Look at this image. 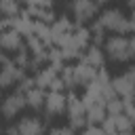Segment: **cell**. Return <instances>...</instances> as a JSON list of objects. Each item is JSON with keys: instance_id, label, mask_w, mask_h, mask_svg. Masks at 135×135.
<instances>
[{"instance_id": "obj_1", "label": "cell", "mask_w": 135, "mask_h": 135, "mask_svg": "<svg viewBox=\"0 0 135 135\" xmlns=\"http://www.w3.org/2000/svg\"><path fill=\"white\" fill-rule=\"evenodd\" d=\"M95 21H97L105 32H112V34L124 36V34L131 32L129 17H127V15L122 13V8H118V6H108V8H103V11L95 17Z\"/></svg>"}, {"instance_id": "obj_2", "label": "cell", "mask_w": 135, "mask_h": 135, "mask_svg": "<svg viewBox=\"0 0 135 135\" xmlns=\"http://www.w3.org/2000/svg\"><path fill=\"white\" fill-rule=\"evenodd\" d=\"M103 53H105V59L114 63H129L133 59L129 49V36H120V34L108 36L103 42Z\"/></svg>"}, {"instance_id": "obj_3", "label": "cell", "mask_w": 135, "mask_h": 135, "mask_svg": "<svg viewBox=\"0 0 135 135\" xmlns=\"http://www.w3.org/2000/svg\"><path fill=\"white\" fill-rule=\"evenodd\" d=\"M65 11L70 13V17L76 25H86V23L95 21V17L99 15V6L93 0H70L65 4Z\"/></svg>"}, {"instance_id": "obj_4", "label": "cell", "mask_w": 135, "mask_h": 135, "mask_svg": "<svg viewBox=\"0 0 135 135\" xmlns=\"http://www.w3.org/2000/svg\"><path fill=\"white\" fill-rule=\"evenodd\" d=\"M4 133L6 135H44L46 122L36 114H27V116H21L17 122H11Z\"/></svg>"}, {"instance_id": "obj_5", "label": "cell", "mask_w": 135, "mask_h": 135, "mask_svg": "<svg viewBox=\"0 0 135 135\" xmlns=\"http://www.w3.org/2000/svg\"><path fill=\"white\" fill-rule=\"evenodd\" d=\"M65 114H68V127H72L74 131H82L86 127V108H84L82 99L78 95H74V91L68 93Z\"/></svg>"}, {"instance_id": "obj_6", "label": "cell", "mask_w": 135, "mask_h": 135, "mask_svg": "<svg viewBox=\"0 0 135 135\" xmlns=\"http://www.w3.org/2000/svg\"><path fill=\"white\" fill-rule=\"evenodd\" d=\"M25 108H27L25 95L15 89V91L8 93L6 97H2V101H0V116L6 118V120H13V118H17Z\"/></svg>"}, {"instance_id": "obj_7", "label": "cell", "mask_w": 135, "mask_h": 135, "mask_svg": "<svg viewBox=\"0 0 135 135\" xmlns=\"http://www.w3.org/2000/svg\"><path fill=\"white\" fill-rule=\"evenodd\" d=\"M23 78H25V70H21L13 59H4L0 63V91L19 84Z\"/></svg>"}, {"instance_id": "obj_8", "label": "cell", "mask_w": 135, "mask_h": 135, "mask_svg": "<svg viewBox=\"0 0 135 135\" xmlns=\"http://www.w3.org/2000/svg\"><path fill=\"white\" fill-rule=\"evenodd\" d=\"M65 105H68V95L65 93H59V91H49L46 93V99H44V116L49 120L57 118V116H63L65 114Z\"/></svg>"}, {"instance_id": "obj_9", "label": "cell", "mask_w": 135, "mask_h": 135, "mask_svg": "<svg viewBox=\"0 0 135 135\" xmlns=\"http://www.w3.org/2000/svg\"><path fill=\"white\" fill-rule=\"evenodd\" d=\"M76 27V23L68 17V15H57V19L51 23V36H53V46H59L65 38H68V34L72 32Z\"/></svg>"}, {"instance_id": "obj_10", "label": "cell", "mask_w": 135, "mask_h": 135, "mask_svg": "<svg viewBox=\"0 0 135 135\" xmlns=\"http://www.w3.org/2000/svg\"><path fill=\"white\" fill-rule=\"evenodd\" d=\"M110 82H112V89H114L116 97H120V99H135V80L127 72H122L118 76H112Z\"/></svg>"}, {"instance_id": "obj_11", "label": "cell", "mask_w": 135, "mask_h": 135, "mask_svg": "<svg viewBox=\"0 0 135 135\" xmlns=\"http://www.w3.org/2000/svg\"><path fill=\"white\" fill-rule=\"evenodd\" d=\"M0 49L2 51H8V53H19L25 49V38L15 32V30H8V32H2L0 34Z\"/></svg>"}, {"instance_id": "obj_12", "label": "cell", "mask_w": 135, "mask_h": 135, "mask_svg": "<svg viewBox=\"0 0 135 135\" xmlns=\"http://www.w3.org/2000/svg\"><path fill=\"white\" fill-rule=\"evenodd\" d=\"M78 61H84L86 65H91V68H95V70H101V68H105V53H103L101 46H97V44H89L86 51L80 55Z\"/></svg>"}, {"instance_id": "obj_13", "label": "cell", "mask_w": 135, "mask_h": 135, "mask_svg": "<svg viewBox=\"0 0 135 135\" xmlns=\"http://www.w3.org/2000/svg\"><path fill=\"white\" fill-rule=\"evenodd\" d=\"M32 78H34V84H36L38 89L46 91V89H51V84L59 78V70H57V68H51V65H42L40 70H36V74H34Z\"/></svg>"}, {"instance_id": "obj_14", "label": "cell", "mask_w": 135, "mask_h": 135, "mask_svg": "<svg viewBox=\"0 0 135 135\" xmlns=\"http://www.w3.org/2000/svg\"><path fill=\"white\" fill-rule=\"evenodd\" d=\"M72 70H74V82H76V86H82V89H84L89 82H93L95 76H97V70L91 68V65H86L84 61L74 63Z\"/></svg>"}, {"instance_id": "obj_15", "label": "cell", "mask_w": 135, "mask_h": 135, "mask_svg": "<svg viewBox=\"0 0 135 135\" xmlns=\"http://www.w3.org/2000/svg\"><path fill=\"white\" fill-rule=\"evenodd\" d=\"M25 95V103H27V108H32L34 112H42V108H44V99H46V91H42V89H38L36 84L30 89V91H25L23 93Z\"/></svg>"}, {"instance_id": "obj_16", "label": "cell", "mask_w": 135, "mask_h": 135, "mask_svg": "<svg viewBox=\"0 0 135 135\" xmlns=\"http://www.w3.org/2000/svg\"><path fill=\"white\" fill-rule=\"evenodd\" d=\"M25 13H27V17H32L34 21H38V23H46V25H51V23L57 19V15H55V11H53V8L27 6V8H25Z\"/></svg>"}, {"instance_id": "obj_17", "label": "cell", "mask_w": 135, "mask_h": 135, "mask_svg": "<svg viewBox=\"0 0 135 135\" xmlns=\"http://www.w3.org/2000/svg\"><path fill=\"white\" fill-rule=\"evenodd\" d=\"M13 30H15V32H19L23 38H27V36H32V34H34V19H32V17H27V13L23 11L19 17H15V19H13Z\"/></svg>"}, {"instance_id": "obj_18", "label": "cell", "mask_w": 135, "mask_h": 135, "mask_svg": "<svg viewBox=\"0 0 135 135\" xmlns=\"http://www.w3.org/2000/svg\"><path fill=\"white\" fill-rule=\"evenodd\" d=\"M105 116H108V112H105V103H93V105H86V124H101Z\"/></svg>"}, {"instance_id": "obj_19", "label": "cell", "mask_w": 135, "mask_h": 135, "mask_svg": "<svg viewBox=\"0 0 135 135\" xmlns=\"http://www.w3.org/2000/svg\"><path fill=\"white\" fill-rule=\"evenodd\" d=\"M112 120H114V127H116V131L118 133H133V129H135V120L129 116V114H116V116H110Z\"/></svg>"}, {"instance_id": "obj_20", "label": "cell", "mask_w": 135, "mask_h": 135, "mask_svg": "<svg viewBox=\"0 0 135 135\" xmlns=\"http://www.w3.org/2000/svg\"><path fill=\"white\" fill-rule=\"evenodd\" d=\"M0 15L15 19L21 15V2L19 0H0Z\"/></svg>"}, {"instance_id": "obj_21", "label": "cell", "mask_w": 135, "mask_h": 135, "mask_svg": "<svg viewBox=\"0 0 135 135\" xmlns=\"http://www.w3.org/2000/svg\"><path fill=\"white\" fill-rule=\"evenodd\" d=\"M34 36L40 40V42H44L46 46H53V36H51V25H46V23H38V21H34Z\"/></svg>"}, {"instance_id": "obj_22", "label": "cell", "mask_w": 135, "mask_h": 135, "mask_svg": "<svg viewBox=\"0 0 135 135\" xmlns=\"http://www.w3.org/2000/svg\"><path fill=\"white\" fill-rule=\"evenodd\" d=\"M59 78H61V82H63V86H65L68 93L76 89V82H74V70H72L70 63H63V65H61V70H59Z\"/></svg>"}, {"instance_id": "obj_23", "label": "cell", "mask_w": 135, "mask_h": 135, "mask_svg": "<svg viewBox=\"0 0 135 135\" xmlns=\"http://www.w3.org/2000/svg\"><path fill=\"white\" fill-rule=\"evenodd\" d=\"M89 32H91V44H97V46H101V42H105V30L97 23V21H93L91 23V27H89Z\"/></svg>"}, {"instance_id": "obj_24", "label": "cell", "mask_w": 135, "mask_h": 135, "mask_svg": "<svg viewBox=\"0 0 135 135\" xmlns=\"http://www.w3.org/2000/svg\"><path fill=\"white\" fill-rule=\"evenodd\" d=\"M105 112H108V116L122 114V112H124V99H120V97L108 99V101H105Z\"/></svg>"}, {"instance_id": "obj_25", "label": "cell", "mask_w": 135, "mask_h": 135, "mask_svg": "<svg viewBox=\"0 0 135 135\" xmlns=\"http://www.w3.org/2000/svg\"><path fill=\"white\" fill-rule=\"evenodd\" d=\"M13 61H15V63H17L21 70H30V51H27V49H23V51L15 53Z\"/></svg>"}, {"instance_id": "obj_26", "label": "cell", "mask_w": 135, "mask_h": 135, "mask_svg": "<svg viewBox=\"0 0 135 135\" xmlns=\"http://www.w3.org/2000/svg\"><path fill=\"white\" fill-rule=\"evenodd\" d=\"M49 135H78L72 127H68V124H63V127H55V129H51V133Z\"/></svg>"}, {"instance_id": "obj_27", "label": "cell", "mask_w": 135, "mask_h": 135, "mask_svg": "<svg viewBox=\"0 0 135 135\" xmlns=\"http://www.w3.org/2000/svg\"><path fill=\"white\" fill-rule=\"evenodd\" d=\"M78 135H103V131H101L99 124H86Z\"/></svg>"}, {"instance_id": "obj_28", "label": "cell", "mask_w": 135, "mask_h": 135, "mask_svg": "<svg viewBox=\"0 0 135 135\" xmlns=\"http://www.w3.org/2000/svg\"><path fill=\"white\" fill-rule=\"evenodd\" d=\"M55 0H25L27 6H40V8H53Z\"/></svg>"}, {"instance_id": "obj_29", "label": "cell", "mask_w": 135, "mask_h": 135, "mask_svg": "<svg viewBox=\"0 0 135 135\" xmlns=\"http://www.w3.org/2000/svg\"><path fill=\"white\" fill-rule=\"evenodd\" d=\"M8 30H13V19L0 17V34H2V32H8Z\"/></svg>"}, {"instance_id": "obj_30", "label": "cell", "mask_w": 135, "mask_h": 135, "mask_svg": "<svg viewBox=\"0 0 135 135\" xmlns=\"http://www.w3.org/2000/svg\"><path fill=\"white\" fill-rule=\"evenodd\" d=\"M129 49H131V55L135 57V34L129 36Z\"/></svg>"}, {"instance_id": "obj_31", "label": "cell", "mask_w": 135, "mask_h": 135, "mask_svg": "<svg viewBox=\"0 0 135 135\" xmlns=\"http://www.w3.org/2000/svg\"><path fill=\"white\" fill-rule=\"evenodd\" d=\"M127 74H129V76H131V78L135 80V63H131V65L127 68Z\"/></svg>"}, {"instance_id": "obj_32", "label": "cell", "mask_w": 135, "mask_h": 135, "mask_svg": "<svg viewBox=\"0 0 135 135\" xmlns=\"http://www.w3.org/2000/svg\"><path fill=\"white\" fill-rule=\"evenodd\" d=\"M129 23H131V32H135V11L129 15Z\"/></svg>"}, {"instance_id": "obj_33", "label": "cell", "mask_w": 135, "mask_h": 135, "mask_svg": "<svg viewBox=\"0 0 135 135\" xmlns=\"http://www.w3.org/2000/svg\"><path fill=\"white\" fill-rule=\"evenodd\" d=\"M97 6H105V4H110V2H114V0H93Z\"/></svg>"}, {"instance_id": "obj_34", "label": "cell", "mask_w": 135, "mask_h": 135, "mask_svg": "<svg viewBox=\"0 0 135 135\" xmlns=\"http://www.w3.org/2000/svg\"><path fill=\"white\" fill-rule=\"evenodd\" d=\"M127 6H129L131 11H135V0H127Z\"/></svg>"}, {"instance_id": "obj_35", "label": "cell", "mask_w": 135, "mask_h": 135, "mask_svg": "<svg viewBox=\"0 0 135 135\" xmlns=\"http://www.w3.org/2000/svg\"><path fill=\"white\" fill-rule=\"evenodd\" d=\"M4 59H6V55H4V51H2V49H0V63H2V61H4Z\"/></svg>"}, {"instance_id": "obj_36", "label": "cell", "mask_w": 135, "mask_h": 135, "mask_svg": "<svg viewBox=\"0 0 135 135\" xmlns=\"http://www.w3.org/2000/svg\"><path fill=\"white\" fill-rule=\"evenodd\" d=\"M0 135H4V129H2V122H0Z\"/></svg>"}, {"instance_id": "obj_37", "label": "cell", "mask_w": 135, "mask_h": 135, "mask_svg": "<svg viewBox=\"0 0 135 135\" xmlns=\"http://www.w3.org/2000/svg\"><path fill=\"white\" fill-rule=\"evenodd\" d=\"M133 105H135V99H133ZM133 120H135V114H133Z\"/></svg>"}, {"instance_id": "obj_38", "label": "cell", "mask_w": 135, "mask_h": 135, "mask_svg": "<svg viewBox=\"0 0 135 135\" xmlns=\"http://www.w3.org/2000/svg\"><path fill=\"white\" fill-rule=\"evenodd\" d=\"M19 2H25V0H19Z\"/></svg>"}, {"instance_id": "obj_39", "label": "cell", "mask_w": 135, "mask_h": 135, "mask_svg": "<svg viewBox=\"0 0 135 135\" xmlns=\"http://www.w3.org/2000/svg\"><path fill=\"white\" fill-rule=\"evenodd\" d=\"M0 101H2V95H0Z\"/></svg>"}, {"instance_id": "obj_40", "label": "cell", "mask_w": 135, "mask_h": 135, "mask_svg": "<svg viewBox=\"0 0 135 135\" xmlns=\"http://www.w3.org/2000/svg\"><path fill=\"white\" fill-rule=\"evenodd\" d=\"M131 135H135V133H131Z\"/></svg>"}]
</instances>
